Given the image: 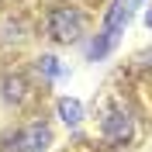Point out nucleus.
I'll list each match as a JSON object with an SVG mask.
<instances>
[{
    "label": "nucleus",
    "mask_w": 152,
    "mask_h": 152,
    "mask_svg": "<svg viewBox=\"0 0 152 152\" xmlns=\"http://www.w3.org/2000/svg\"><path fill=\"white\" fill-rule=\"evenodd\" d=\"M124 24H128V4L124 0H114L111 4V10H107V21H104V31L90 42V52H86V59H104L107 52H111L114 45H118V38H121V31H124Z\"/></svg>",
    "instance_id": "obj_1"
},
{
    "label": "nucleus",
    "mask_w": 152,
    "mask_h": 152,
    "mask_svg": "<svg viewBox=\"0 0 152 152\" xmlns=\"http://www.w3.org/2000/svg\"><path fill=\"white\" fill-rule=\"evenodd\" d=\"M48 35L56 38L59 45L80 42V35H83V14L76 7H56L52 18H48Z\"/></svg>",
    "instance_id": "obj_2"
},
{
    "label": "nucleus",
    "mask_w": 152,
    "mask_h": 152,
    "mask_svg": "<svg viewBox=\"0 0 152 152\" xmlns=\"http://www.w3.org/2000/svg\"><path fill=\"white\" fill-rule=\"evenodd\" d=\"M48 124L45 121H38V124H28V128H21L14 138H10V149L14 152H42L48 145Z\"/></svg>",
    "instance_id": "obj_3"
},
{
    "label": "nucleus",
    "mask_w": 152,
    "mask_h": 152,
    "mask_svg": "<svg viewBox=\"0 0 152 152\" xmlns=\"http://www.w3.org/2000/svg\"><path fill=\"white\" fill-rule=\"evenodd\" d=\"M104 132H107V138H111V142H128V138H132V132H135L132 114H124L121 107H118V111H111V118H107V124H104Z\"/></svg>",
    "instance_id": "obj_4"
},
{
    "label": "nucleus",
    "mask_w": 152,
    "mask_h": 152,
    "mask_svg": "<svg viewBox=\"0 0 152 152\" xmlns=\"http://www.w3.org/2000/svg\"><path fill=\"white\" fill-rule=\"evenodd\" d=\"M59 118H62L69 128H76V124L83 121V107H80V100H76V97H62V100H59Z\"/></svg>",
    "instance_id": "obj_5"
},
{
    "label": "nucleus",
    "mask_w": 152,
    "mask_h": 152,
    "mask_svg": "<svg viewBox=\"0 0 152 152\" xmlns=\"http://www.w3.org/2000/svg\"><path fill=\"white\" fill-rule=\"evenodd\" d=\"M38 69H42V76H45L48 83H56V80H62V76H66V66H62V62H59L56 56H42Z\"/></svg>",
    "instance_id": "obj_6"
},
{
    "label": "nucleus",
    "mask_w": 152,
    "mask_h": 152,
    "mask_svg": "<svg viewBox=\"0 0 152 152\" xmlns=\"http://www.w3.org/2000/svg\"><path fill=\"white\" fill-rule=\"evenodd\" d=\"M21 97H24V80L21 76H7L4 80V100L7 104H21Z\"/></svg>",
    "instance_id": "obj_7"
},
{
    "label": "nucleus",
    "mask_w": 152,
    "mask_h": 152,
    "mask_svg": "<svg viewBox=\"0 0 152 152\" xmlns=\"http://www.w3.org/2000/svg\"><path fill=\"white\" fill-rule=\"evenodd\" d=\"M142 66H152V52H142V59H138Z\"/></svg>",
    "instance_id": "obj_8"
},
{
    "label": "nucleus",
    "mask_w": 152,
    "mask_h": 152,
    "mask_svg": "<svg viewBox=\"0 0 152 152\" xmlns=\"http://www.w3.org/2000/svg\"><path fill=\"white\" fill-rule=\"evenodd\" d=\"M145 24L152 28V4H149V10H145Z\"/></svg>",
    "instance_id": "obj_9"
},
{
    "label": "nucleus",
    "mask_w": 152,
    "mask_h": 152,
    "mask_svg": "<svg viewBox=\"0 0 152 152\" xmlns=\"http://www.w3.org/2000/svg\"><path fill=\"white\" fill-rule=\"evenodd\" d=\"M128 4H138V0H128Z\"/></svg>",
    "instance_id": "obj_10"
}]
</instances>
